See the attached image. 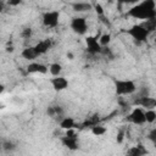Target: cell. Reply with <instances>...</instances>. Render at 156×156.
<instances>
[{"label": "cell", "instance_id": "cell-24", "mask_svg": "<svg viewBox=\"0 0 156 156\" xmlns=\"http://www.w3.org/2000/svg\"><path fill=\"white\" fill-rule=\"evenodd\" d=\"M33 35V29L30 27H24L22 30H21V37L23 39H30Z\"/></svg>", "mask_w": 156, "mask_h": 156}, {"label": "cell", "instance_id": "cell-7", "mask_svg": "<svg viewBox=\"0 0 156 156\" xmlns=\"http://www.w3.org/2000/svg\"><path fill=\"white\" fill-rule=\"evenodd\" d=\"M85 45H87V51L90 55H101L104 48L99 43V39L93 35L85 37Z\"/></svg>", "mask_w": 156, "mask_h": 156}, {"label": "cell", "instance_id": "cell-32", "mask_svg": "<svg viewBox=\"0 0 156 156\" xmlns=\"http://www.w3.org/2000/svg\"><path fill=\"white\" fill-rule=\"evenodd\" d=\"M6 51H7V52H12V51H13V48H12V46H7V48H6Z\"/></svg>", "mask_w": 156, "mask_h": 156}, {"label": "cell", "instance_id": "cell-10", "mask_svg": "<svg viewBox=\"0 0 156 156\" xmlns=\"http://www.w3.org/2000/svg\"><path fill=\"white\" fill-rule=\"evenodd\" d=\"M61 143L63 146H66L68 150H77L79 147V140H78V136L77 135H63L61 136Z\"/></svg>", "mask_w": 156, "mask_h": 156}, {"label": "cell", "instance_id": "cell-28", "mask_svg": "<svg viewBox=\"0 0 156 156\" xmlns=\"http://www.w3.org/2000/svg\"><path fill=\"white\" fill-rule=\"evenodd\" d=\"M13 149H15V145H13L12 141H4V143H2V150H5V151H11V150H13Z\"/></svg>", "mask_w": 156, "mask_h": 156}, {"label": "cell", "instance_id": "cell-3", "mask_svg": "<svg viewBox=\"0 0 156 156\" xmlns=\"http://www.w3.org/2000/svg\"><path fill=\"white\" fill-rule=\"evenodd\" d=\"M124 33L128 34L136 44H139V43H145V41L147 40L149 35H150V32H149L141 23H139V24H133L132 27H129L128 29H126Z\"/></svg>", "mask_w": 156, "mask_h": 156}, {"label": "cell", "instance_id": "cell-31", "mask_svg": "<svg viewBox=\"0 0 156 156\" xmlns=\"http://www.w3.org/2000/svg\"><path fill=\"white\" fill-rule=\"evenodd\" d=\"M67 57H68V60H73L74 58V56H73L72 52H67Z\"/></svg>", "mask_w": 156, "mask_h": 156}, {"label": "cell", "instance_id": "cell-25", "mask_svg": "<svg viewBox=\"0 0 156 156\" xmlns=\"http://www.w3.org/2000/svg\"><path fill=\"white\" fill-rule=\"evenodd\" d=\"M147 139H149L150 141H152V144H154V146H155V149H156V128H154V129H151V130L149 132Z\"/></svg>", "mask_w": 156, "mask_h": 156}, {"label": "cell", "instance_id": "cell-9", "mask_svg": "<svg viewBox=\"0 0 156 156\" xmlns=\"http://www.w3.org/2000/svg\"><path fill=\"white\" fill-rule=\"evenodd\" d=\"M50 84H51V87L55 91H63L68 88L69 82L63 76H55L50 79Z\"/></svg>", "mask_w": 156, "mask_h": 156}, {"label": "cell", "instance_id": "cell-16", "mask_svg": "<svg viewBox=\"0 0 156 156\" xmlns=\"http://www.w3.org/2000/svg\"><path fill=\"white\" fill-rule=\"evenodd\" d=\"M146 152H147L146 149H145L141 144H138V145H135V146H132V147H129V149L127 150V154L130 155V156H143V155H145Z\"/></svg>", "mask_w": 156, "mask_h": 156}, {"label": "cell", "instance_id": "cell-27", "mask_svg": "<svg viewBox=\"0 0 156 156\" xmlns=\"http://www.w3.org/2000/svg\"><path fill=\"white\" fill-rule=\"evenodd\" d=\"M124 136H126L124 130H123V129H119L118 133H117V136H116V141H117L118 144H122L123 140H124Z\"/></svg>", "mask_w": 156, "mask_h": 156}, {"label": "cell", "instance_id": "cell-2", "mask_svg": "<svg viewBox=\"0 0 156 156\" xmlns=\"http://www.w3.org/2000/svg\"><path fill=\"white\" fill-rule=\"evenodd\" d=\"M115 91L118 96L133 95L136 91V84L130 79H115Z\"/></svg>", "mask_w": 156, "mask_h": 156}, {"label": "cell", "instance_id": "cell-22", "mask_svg": "<svg viewBox=\"0 0 156 156\" xmlns=\"http://www.w3.org/2000/svg\"><path fill=\"white\" fill-rule=\"evenodd\" d=\"M90 130H91V133H93L95 136H101V135H104V134L107 132L106 127H104V126H101V124H95L94 127L90 128Z\"/></svg>", "mask_w": 156, "mask_h": 156}, {"label": "cell", "instance_id": "cell-18", "mask_svg": "<svg viewBox=\"0 0 156 156\" xmlns=\"http://www.w3.org/2000/svg\"><path fill=\"white\" fill-rule=\"evenodd\" d=\"M49 72L52 77L55 76H61V72H62V65L58 63V62H52L49 65Z\"/></svg>", "mask_w": 156, "mask_h": 156}, {"label": "cell", "instance_id": "cell-20", "mask_svg": "<svg viewBox=\"0 0 156 156\" xmlns=\"http://www.w3.org/2000/svg\"><path fill=\"white\" fill-rule=\"evenodd\" d=\"M141 24L150 32H156V17L155 18H150V20H146V21H143Z\"/></svg>", "mask_w": 156, "mask_h": 156}, {"label": "cell", "instance_id": "cell-12", "mask_svg": "<svg viewBox=\"0 0 156 156\" xmlns=\"http://www.w3.org/2000/svg\"><path fill=\"white\" fill-rule=\"evenodd\" d=\"M52 45H54L52 39H50V38H45V39L38 41V43L34 45V48H35L37 52L39 54V56H41V55H45V54L52 48Z\"/></svg>", "mask_w": 156, "mask_h": 156}, {"label": "cell", "instance_id": "cell-14", "mask_svg": "<svg viewBox=\"0 0 156 156\" xmlns=\"http://www.w3.org/2000/svg\"><path fill=\"white\" fill-rule=\"evenodd\" d=\"M21 56L24 58V60H28V61H34L37 57H39V54L37 52L34 45L33 46H27L24 48L22 51H21Z\"/></svg>", "mask_w": 156, "mask_h": 156}, {"label": "cell", "instance_id": "cell-8", "mask_svg": "<svg viewBox=\"0 0 156 156\" xmlns=\"http://www.w3.org/2000/svg\"><path fill=\"white\" fill-rule=\"evenodd\" d=\"M134 106H140L145 110H149V108H156V99L155 98H151L150 95H139L134 102H133Z\"/></svg>", "mask_w": 156, "mask_h": 156}, {"label": "cell", "instance_id": "cell-34", "mask_svg": "<svg viewBox=\"0 0 156 156\" xmlns=\"http://www.w3.org/2000/svg\"><path fill=\"white\" fill-rule=\"evenodd\" d=\"M154 41H155V44H156V34H155V38H154Z\"/></svg>", "mask_w": 156, "mask_h": 156}, {"label": "cell", "instance_id": "cell-26", "mask_svg": "<svg viewBox=\"0 0 156 156\" xmlns=\"http://www.w3.org/2000/svg\"><path fill=\"white\" fill-rule=\"evenodd\" d=\"M93 6H94V9H93V10L98 13V16H104V7L101 6V4L96 2V4H94Z\"/></svg>", "mask_w": 156, "mask_h": 156}, {"label": "cell", "instance_id": "cell-30", "mask_svg": "<svg viewBox=\"0 0 156 156\" xmlns=\"http://www.w3.org/2000/svg\"><path fill=\"white\" fill-rule=\"evenodd\" d=\"M140 0H124V4H130V5H135L138 4Z\"/></svg>", "mask_w": 156, "mask_h": 156}, {"label": "cell", "instance_id": "cell-6", "mask_svg": "<svg viewBox=\"0 0 156 156\" xmlns=\"http://www.w3.org/2000/svg\"><path fill=\"white\" fill-rule=\"evenodd\" d=\"M127 121L133 123V124H136V126H143L146 123V119H145V108L140 107V106H135L130 112L129 115L127 116Z\"/></svg>", "mask_w": 156, "mask_h": 156}, {"label": "cell", "instance_id": "cell-29", "mask_svg": "<svg viewBox=\"0 0 156 156\" xmlns=\"http://www.w3.org/2000/svg\"><path fill=\"white\" fill-rule=\"evenodd\" d=\"M6 4L9 6H12V7H16L18 5L22 4V0H6Z\"/></svg>", "mask_w": 156, "mask_h": 156}, {"label": "cell", "instance_id": "cell-4", "mask_svg": "<svg viewBox=\"0 0 156 156\" xmlns=\"http://www.w3.org/2000/svg\"><path fill=\"white\" fill-rule=\"evenodd\" d=\"M60 22V11L51 10L41 15V23L46 28H56Z\"/></svg>", "mask_w": 156, "mask_h": 156}, {"label": "cell", "instance_id": "cell-19", "mask_svg": "<svg viewBox=\"0 0 156 156\" xmlns=\"http://www.w3.org/2000/svg\"><path fill=\"white\" fill-rule=\"evenodd\" d=\"M46 113L49 115V117H62V108L61 106H49L48 110H46Z\"/></svg>", "mask_w": 156, "mask_h": 156}, {"label": "cell", "instance_id": "cell-5", "mask_svg": "<svg viewBox=\"0 0 156 156\" xmlns=\"http://www.w3.org/2000/svg\"><path fill=\"white\" fill-rule=\"evenodd\" d=\"M71 29L73 30V33L78 34V35H85L88 32V23H87V18L82 17V16H76L71 20L69 23Z\"/></svg>", "mask_w": 156, "mask_h": 156}, {"label": "cell", "instance_id": "cell-15", "mask_svg": "<svg viewBox=\"0 0 156 156\" xmlns=\"http://www.w3.org/2000/svg\"><path fill=\"white\" fill-rule=\"evenodd\" d=\"M58 126H60L61 129L68 130V129H72V128L76 127V121H74V118H72V117H61Z\"/></svg>", "mask_w": 156, "mask_h": 156}, {"label": "cell", "instance_id": "cell-13", "mask_svg": "<svg viewBox=\"0 0 156 156\" xmlns=\"http://www.w3.org/2000/svg\"><path fill=\"white\" fill-rule=\"evenodd\" d=\"M72 10L74 12H78V13H83V12H89L94 9L93 4L90 2H85V1H76L73 2L72 5Z\"/></svg>", "mask_w": 156, "mask_h": 156}, {"label": "cell", "instance_id": "cell-11", "mask_svg": "<svg viewBox=\"0 0 156 156\" xmlns=\"http://www.w3.org/2000/svg\"><path fill=\"white\" fill-rule=\"evenodd\" d=\"M49 72V67L45 66L41 62H37V61H32L28 63L27 66V73H40V74H45Z\"/></svg>", "mask_w": 156, "mask_h": 156}, {"label": "cell", "instance_id": "cell-17", "mask_svg": "<svg viewBox=\"0 0 156 156\" xmlns=\"http://www.w3.org/2000/svg\"><path fill=\"white\" fill-rule=\"evenodd\" d=\"M99 122H100V117H99L98 113H95V115L88 117V118L84 121V123L82 124V127H85V128L89 127V128H91V127H94L95 124H99Z\"/></svg>", "mask_w": 156, "mask_h": 156}, {"label": "cell", "instance_id": "cell-33", "mask_svg": "<svg viewBox=\"0 0 156 156\" xmlns=\"http://www.w3.org/2000/svg\"><path fill=\"white\" fill-rule=\"evenodd\" d=\"M116 1H117L119 5H121V4H124V0H116Z\"/></svg>", "mask_w": 156, "mask_h": 156}, {"label": "cell", "instance_id": "cell-21", "mask_svg": "<svg viewBox=\"0 0 156 156\" xmlns=\"http://www.w3.org/2000/svg\"><path fill=\"white\" fill-rule=\"evenodd\" d=\"M145 119H146V123H150V124L156 122V110L155 108L145 110Z\"/></svg>", "mask_w": 156, "mask_h": 156}, {"label": "cell", "instance_id": "cell-23", "mask_svg": "<svg viewBox=\"0 0 156 156\" xmlns=\"http://www.w3.org/2000/svg\"><path fill=\"white\" fill-rule=\"evenodd\" d=\"M98 39H99V43L101 44V46H102V48H106V46H108L110 43H111V34H110V33H104V34H101Z\"/></svg>", "mask_w": 156, "mask_h": 156}, {"label": "cell", "instance_id": "cell-1", "mask_svg": "<svg viewBox=\"0 0 156 156\" xmlns=\"http://www.w3.org/2000/svg\"><path fill=\"white\" fill-rule=\"evenodd\" d=\"M126 15L128 17L146 21L156 17V1L155 0H140L138 4L133 5Z\"/></svg>", "mask_w": 156, "mask_h": 156}]
</instances>
